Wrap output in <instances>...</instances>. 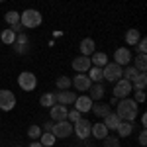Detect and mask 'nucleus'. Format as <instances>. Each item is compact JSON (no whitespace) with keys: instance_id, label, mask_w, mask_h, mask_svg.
Wrapping results in <instances>:
<instances>
[{"instance_id":"dca6fc26","label":"nucleus","mask_w":147,"mask_h":147,"mask_svg":"<svg viewBox=\"0 0 147 147\" xmlns=\"http://www.w3.org/2000/svg\"><path fill=\"white\" fill-rule=\"evenodd\" d=\"M80 55H86V57H90L94 51H96V43H94V39H90V37H84L82 41H80Z\"/></svg>"},{"instance_id":"7c9ffc66","label":"nucleus","mask_w":147,"mask_h":147,"mask_svg":"<svg viewBox=\"0 0 147 147\" xmlns=\"http://www.w3.org/2000/svg\"><path fill=\"white\" fill-rule=\"evenodd\" d=\"M4 20L8 22V26H14V24L20 22V14H18V12H14V10H8L6 14H4Z\"/></svg>"},{"instance_id":"aec40b11","label":"nucleus","mask_w":147,"mask_h":147,"mask_svg":"<svg viewBox=\"0 0 147 147\" xmlns=\"http://www.w3.org/2000/svg\"><path fill=\"white\" fill-rule=\"evenodd\" d=\"M90 63H92V67H104L106 63H108V55L106 53H100V51H94L90 55Z\"/></svg>"},{"instance_id":"0eeeda50","label":"nucleus","mask_w":147,"mask_h":147,"mask_svg":"<svg viewBox=\"0 0 147 147\" xmlns=\"http://www.w3.org/2000/svg\"><path fill=\"white\" fill-rule=\"evenodd\" d=\"M51 134L57 137V139H65L73 134V124L67 122V120H63V122H55L53 124V129H51Z\"/></svg>"},{"instance_id":"f257e3e1","label":"nucleus","mask_w":147,"mask_h":147,"mask_svg":"<svg viewBox=\"0 0 147 147\" xmlns=\"http://www.w3.org/2000/svg\"><path fill=\"white\" fill-rule=\"evenodd\" d=\"M137 114H139V104H137L134 98H122L120 104H118V110H116V116L124 122H136Z\"/></svg>"},{"instance_id":"9d476101","label":"nucleus","mask_w":147,"mask_h":147,"mask_svg":"<svg viewBox=\"0 0 147 147\" xmlns=\"http://www.w3.org/2000/svg\"><path fill=\"white\" fill-rule=\"evenodd\" d=\"M71 84L80 92H88V88L92 86V80L88 79V75H84V73H79V75H75V79L71 80Z\"/></svg>"},{"instance_id":"ddd939ff","label":"nucleus","mask_w":147,"mask_h":147,"mask_svg":"<svg viewBox=\"0 0 147 147\" xmlns=\"http://www.w3.org/2000/svg\"><path fill=\"white\" fill-rule=\"evenodd\" d=\"M73 104H75V110H79L80 114H84V112H88V110L92 108L94 102L90 100L88 94H82V96H77V100L73 102Z\"/></svg>"},{"instance_id":"6ab92c4d","label":"nucleus","mask_w":147,"mask_h":147,"mask_svg":"<svg viewBox=\"0 0 147 147\" xmlns=\"http://www.w3.org/2000/svg\"><path fill=\"white\" fill-rule=\"evenodd\" d=\"M116 131H118V137H129L131 136V131H134V124L131 122H124V120H120V124L116 127Z\"/></svg>"},{"instance_id":"b1692460","label":"nucleus","mask_w":147,"mask_h":147,"mask_svg":"<svg viewBox=\"0 0 147 147\" xmlns=\"http://www.w3.org/2000/svg\"><path fill=\"white\" fill-rule=\"evenodd\" d=\"M131 86H136V90H145V86H147L145 73H137V77L131 79Z\"/></svg>"},{"instance_id":"473e14b6","label":"nucleus","mask_w":147,"mask_h":147,"mask_svg":"<svg viewBox=\"0 0 147 147\" xmlns=\"http://www.w3.org/2000/svg\"><path fill=\"white\" fill-rule=\"evenodd\" d=\"M39 136H41V127H39V125H30V127H28V137H30L32 141H37Z\"/></svg>"},{"instance_id":"5701e85b","label":"nucleus","mask_w":147,"mask_h":147,"mask_svg":"<svg viewBox=\"0 0 147 147\" xmlns=\"http://www.w3.org/2000/svg\"><path fill=\"white\" fill-rule=\"evenodd\" d=\"M90 110L96 114L98 118H104V116H108V114L112 112V110H110V106H108V104H102V102H96V104H92Z\"/></svg>"},{"instance_id":"f8f14e48","label":"nucleus","mask_w":147,"mask_h":147,"mask_svg":"<svg viewBox=\"0 0 147 147\" xmlns=\"http://www.w3.org/2000/svg\"><path fill=\"white\" fill-rule=\"evenodd\" d=\"M90 67H92L90 57L79 55V57H75V59H73V69H75L77 73H86V71H88Z\"/></svg>"},{"instance_id":"a19ab883","label":"nucleus","mask_w":147,"mask_h":147,"mask_svg":"<svg viewBox=\"0 0 147 147\" xmlns=\"http://www.w3.org/2000/svg\"><path fill=\"white\" fill-rule=\"evenodd\" d=\"M141 125H143V129H145V125H147V116H145V114L141 116Z\"/></svg>"},{"instance_id":"4468645a","label":"nucleus","mask_w":147,"mask_h":147,"mask_svg":"<svg viewBox=\"0 0 147 147\" xmlns=\"http://www.w3.org/2000/svg\"><path fill=\"white\" fill-rule=\"evenodd\" d=\"M67 106H63V104H59V106H51L49 108V116H51V120L53 122H63V120H67Z\"/></svg>"},{"instance_id":"c756f323","label":"nucleus","mask_w":147,"mask_h":147,"mask_svg":"<svg viewBox=\"0 0 147 147\" xmlns=\"http://www.w3.org/2000/svg\"><path fill=\"white\" fill-rule=\"evenodd\" d=\"M137 73H139V71H137L134 65H125L124 71H122V79H125V80H129V82H131V79L137 77Z\"/></svg>"},{"instance_id":"c85d7f7f","label":"nucleus","mask_w":147,"mask_h":147,"mask_svg":"<svg viewBox=\"0 0 147 147\" xmlns=\"http://www.w3.org/2000/svg\"><path fill=\"white\" fill-rule=\"evenodd\" d=\"M134 67H136L139 73H145V69H147V57L143 55V53H137L136 61H134Z\"/></svg>"},{"instance_id":"e433bc0d","label":"nucleus","mask_w":147,"mask_h":147,"mask_svg":"<svg viewBox=\"0 0 147 147\" xmlns=\"http://www.w3.org/2000/svg\"><path fill=\"white\" fill-rule=\"evenodd\" d=\"M137 141H139V145H141V147H145V143H147V131H145V129H141V134H139V137H137Z\"/></svg>"},{"instance_id":"f3484780","label":"nucleus","mask_w":147,"mask_h":147,"mask_svg":"<svg viewBox=\"0 0 147 147\" xmlns=\"http://www.w3.org/2000/svg\"><path fill=\"white\" fill-rule=\"evenodd\" d=\"M104 86H102L100 82H92V86L88 88V96H90V100L92 102H98L104 98Z\"/></svg>"},{"instance_id":"c9c22d12","label":"nucleus","mask_w":147,"mask_h":147,"mask_svg":"<svg viewBox=\"0 0 147 147\" xmlns=\"http://www.w3.org/2000/svg\"><path fill=\"white\" fill-rule=\"evenodd\" d=\"M136 45H137V53H143V55H145V51H147V39L145 37H141Z\"/></svg>"},{"instance_id":"37998d69","label":"nucleus","mask_w":147,"mask_h":147,"mask_svg":"<svg viewBox=\"0 0 147 147\" xmlns=\"http://www.w3.org/2000/svg\"><path fill=\"white\" fill-rule=\"evenodd\" d=\"M0 2H4V0H0Z\"/></svg>"},{"instance_id":"ea45409f","label":"nucleus","mask_w":147,"mask_h":147,"mask_svg":"<svg viewBox=\"0 0 147 147\" xmlns=\"http://www.w3.org/2000/svg\"><path fill=\"white\" fill-rule=\"evenodd\" d=\"M41 129H43V131H51V129H53V122H45Z\"/></svg>"},{"instance_id":"7ed1b4c3","label":"nucleus","mask_w":147,"mask_h":147,"mask_svg":"<svg viewBox=\"0 0 147 147\" xmlns=\"http://www.w3.org/2000/svg\"><path fill=\"white\" fill-rule=\"evenodd\" d=\"M18 86H20L24 92L35 90V86H37V79H35V75H34V73H30V71L20 73V75H18Z\"/></svg>"},{"instance_id":"a211bd4d","label":"nucleus","mask_w":147,"mask_h":147,"mask_svg":"<svg viewBox=\"0 0 147 147\" xmlns=\"http://www.w3.org/2000/svg\"><path fill=\"white\" fill-rule=\"evenodd\" d=\"M110 134V129L106 127V125L102 124V122H96V124H92L90 127V136H94L96 139H104V137Z\"/></svg>"},{"instance_id":"f704fd0d","label":"nucleus","mask_w":147,"mask_h":147,"mask_svg":"<svg viewBox=\"0 0 147 147\" xmlns=\"http://www.w3.org/2000/svg\"><path fill=\"white\" fill-rule=\"evenodd\" d=\"M80 118H82V114H80L79 110H75V108L67 112V120H69V122H79Z\"/></svg>"},{"instance_id":"39448f33","label":"nucleus","mask_w":147,"mask_h":147,"mask_svg":"<svg viewBox=\"0 0 147 147\" xmlns=\"http://www.w3.org/2000/svg\"><path fill=\"white\" fill-rule=\"evenodd\" d=\"M134 90V86H131V82L125 79H120L114 82V96L118 98V100H122V98H127L129 94Z\"/></svg>"},{"instance_id":"2f4dec72","label":"nucleus","mask_w":147,"mask_h":147,"mask_svg":"<svg viewBox=\"0 0 147 147\" xmlns=\"http://www.w3.org/2000/svg\"><path fill=\"white\" fill-rule=\"evenodd\" d=\"M55 84H57V88H59V90H69V88L73 86L69 77H59V79L55 80Z\"/></svg>"},{"instance_id":"393cba45","label":"nucleus","mask_w":147,"mask_h":147,"mask_svg":"<svg viewBox=\"0 0 147 147\" xmlns=\"http://www.w3.org/2000/svg\"><path fill=\"white\" fill-rule=\"evenodd\" d=\"M39 104H41V108H51V106H55L57 104L55 92H45V94L39 98Z\"/></svg>"},{"instance_id":"bb28decb","label":"nucleus","mask_w":147,"mask_h":147,"mask_svg":"<svg viewBox=\"0 0 147 147\" xmlns=\"http://www.w3.org/2000/svg\"><path fill=\"white\" fill-rule=\"evenodd\" d=\"M86 73H88V79H90L92 82H102V80H104V73H102L100 67H90Z\"/></svg>"},{"instance_id":"f03ea898","label":"nucleus","mask_w":147,"mask_h":147,"mask_svg":"<svg viewBox=\"0 0 147 147\" xmlns=\"http://www.w3.org/2000/svg\"><path fill=\"white\" fill-rule=\"evenodd\" d=\"M43 22V16H41V12L34 10V8H28L26 12L20 14V24H22L24 28H30V30H34V28H39Z\"/></svg>"},{"instance_id":"cd10ccee","label":"nucleus","mask_w":147,"mask_h":147,"mask_svg":"<svg viewBox=\"0 0 147 147\" xmlns=\"http://www.w3.org/2000/svg\"><path fill=\"white\" fill-rule=\"evenodd\" d=\"M14 41H16V34L12 32L10 28H8V30H4V32L0 34V43H6V45H12Z\"/></svg>"},{"instance_id":"1a4fd4ad","label":"nucleus","mask_w":147,"mask_h":147,"mask_svg":"<svg viewBox=\"0 0 147 147\" xmlns=\"http://www.w3.org/2000/svg\"><path fill=\"white\" fill-rule=\"evenodd\" d=\"M90 127H92V124L88 120H82V118H80L79 122H75L73 131H75V136L79 137V139H86V137L90 136Z\"/></svg>"},{"instance_id":"412c9836","label":"nucleus","mask_w":147,"mask_h":147,"mask_svg":"<svg viewBox=\"0 0 147 147\" xmlns=\"http://www.w3.org/2000/svg\"><path fill=\"white\" fill-rule=\"evenodd\" d=\"M141 39V34H139V30L137 28H131V30H127L125 32V43L127 45H134L136 47V43Z\"/></svg>"},{"instance_id":"58836bf2","label":"nucleus","mask_w":147,"mask_h":147,"mask_svg":"<svg viewBox=\"0 0 147 147\" xmlns=\"http://www.w3.org/2000/svg\"><path fill=\"white\" fill-rule=\"evenodd\" d=\"M10 30H12V32H14L16 35H18V34H24V26H22L20 22H18V24H14V26H10Z\"/></svg>"},{"instance_id":"a878e982","label":"nucleus","mask_w":147,"mask_h":147,"mask_svg":"<svg viewBox=\"0 0 147 147\" xmlns=\"http://www.w3.org/2000/svg\"><path fill=\"white\" fill-rule=\"evenodd\" d=\"M102 124L106 125L108 129H116L118 124H120V118L116 116V112H110L108 116H104V122H102Z\"/></svg>"},{"instance_id":"9b49d317","label":"nucleus","mask_w":147,"mask_h":147,"mask_svg":"<svg viewBox=\"0 0 147 147\" xmlns=\"http://www.w3.org/2000/svg\"><path fill=\"white\" fill-rule=\"evenodd\" d=\"M12 47H14L16 53L24 55V53H28V49H30V39L26 37V34H18L16 35V41L12 43Z\"/></svg>"},{"instance_id":"49530a36","label":"nucleus","mask_w":147,"mask_h":147,"mask_svg":"<svg viewBox=\"0 0 147 147\" xmlns=\"http://www.w3.org/2000/svg\"><path fill=\"white\" fill-rule=\"evenodd\" d=\"M0 45H2V43H0Z\"/></svg>"},{"instance_id":"4c0bfd02","label":"nucleus","mask_w":147,"mask_h":147,"mask_svg":"<svg viewBox=\"0 0 147 147\" xmlns=\"http://www.w3.org/2000/svg\"><path fill=\"white\" fill-rule=\"evenodd\" d=\"M134 100L137 102V104H141V102L145 100V90H136V98Z\"/></svg>"},{"instance_id":"4be33fe9","label":"nucleus","mask_w":147,"mask_h":147,"mask_svg":"<svg viewBox=\"0 0 147 147\" xmlns=\"http://www.w3.org/2000/svg\"><path fill=\"white\" fill-rule=\"evenodd\" d=\"M37 141H39L43 147H53V145H55V141H57V137L53 136L51 131H41V136H39Z\"/></svg>"},{"instance_id":"c03bdc74","label":"nucleus","mask_w":147,"mask_h":147,"mask_svg":"<svg viewBox=\"0 0 147 147\" xmlns=\"http://www.w3.org/2000/svg\"><path fill=\"white\" fill-rule=\"evenodd\" d=\"M16 147H20V145H16Z\"/></svg>"},{"instance_id":"a18cd8bd","label":"nucleus","mask_w":147,"mask_h":147,"mask_svg":"<svg viewBox=\"0 0 147 147\" xmlns=\"http://www.w3.org/2000/svg\"><path fill=\"white\" fill-rule=\"evenodd\" d=\"M86 147H90V145H86Z\"/></svg>"},{"instance_id":"20e7f679","label":"nucleus","mask_w":147,"mask_h":147,"mask_svg":"<svg viewBox=\"0 0 147 147\" xmlns=\"http://www.w3.org/2000/svg\"><path fill=\"white\" fill-rule=\"evenodd\" d=\"M122 71H124V67H120L118 63H106V65L102 67L104 80H110V82L120 80V79H122Z\"/></svg>"},{"instance_id":"6e6552de","label":"nucleus","mask_w":147,"mask_h":147,"mask_svg":"<svg viewBox=\"0 0 147 147\" xmlns=\"http://www.w3.org/2000/svg\"><path fill=\"white\" fill-rule=\"evenodd\" d=\"M131 51L127 49V47H118L116 51H114V63H118L120 67H125V65H129L131 63Z\"/></svg>"},{"instance_id":"423d86ee","label":"nucleus","mask_w":147,"mask_h":147,"mask_svg":"<svg viewBox=\"0 0 147 147\" xmlns=\"http://www.w3.org/2000/svg\"><path fill=\"white\" fill-rule=\"evenodd\" d=\"M14 106H16V94L8 88H2L0 90V110L10 112V110H14Z\"/></svg>"},{"instance_id":"2eb2a0df","label":"nucleus","mask_w":147,"mask_h":147,"mask_svg":"<svg viewBox=\"0 0 147 147\" xmlns=\"http://www.w3.org/2000/svg\"><path fill=\"white\" fill-rule=\"evenodd\" d=\"M55 98L59 104H63V106H69V104H73V102L77 100V94L73 90H59L55 94Z\"/></svg>"},{"instance_id":"79ce46f5","label":"nucleus","mask_w":147,"mask_h":147,"mask_svg":"<svg viewBox=\"0 0 147 147\" xmlns=\"http://www.w3.org/2000/svg\"><path fill=\"white\" fill-rule=\"evenodd\" d=\"M30 147H43V145H41L39 141H32V143H30Z\"/></svg>"},{"instance_id":"72a5a7b5","label":"nucleus","mask_w":147,"mask_h":147,"mask_svg":"<svg viewBox=\"0 0 147 147\" xmlns=\"http://www.w3.org/2000/svg\"><path fill=\"white\" fill-rule=\"evenodd\" d=\"M104 141V147H120V137H112L110 134L102 139Z\"/></svg>"}]
</instances>
